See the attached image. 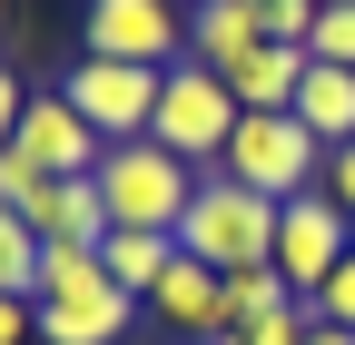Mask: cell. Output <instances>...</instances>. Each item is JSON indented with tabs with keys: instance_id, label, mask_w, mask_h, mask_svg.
<instances>
[{
	"instance_id": "obj_1",
	"label": "cell",
	"mask_w": 355,
	"mask_h": 345,
	"mask_svg": "<svg viewBox=\"0 0 355 345\" xmlns=\"http://www.w3.org/2000/svg\"><path fill=\"white\" fill-rule=\"evenodd\" d=\"M30 326H40V345H119L139 326V296L99 267V247H40Z\"/></svg>"
},
{
	"instance_id": "obj_2",
	"label": "cell",
	"mask_w": 355,
	"mask_h": 345,
	"mask_svg": "<svg viewBox=\"0 0 355 345\" xmlns=\"http://www.w3.org/2000/svg\"><path fill=\"white\" fill-rule=\"evenodd\" d=\"M178 247H188L198 267H217V276L277 267V197H257V188L227 178V168H207L198 197H188V218H178Z\"/></svg>"
},
{
	"instance_id": "obj_3",
	"label": "cell",
	"mask_w": 355,
	"mask_h": 345,
	"mask_svg": "<svg viewBox=\"0 0 355 345\" xmlns=\"http://www.w3.org/2000/svg\"><path fill=\"white\" fill-rule=\"evenodd\" d=\"M198 178H207V168L168 158L158 139H119V148L99 158V207H109V227H148V237H178V218H188Z\"/></svg>"
},
{
	"instance_id": "obj_4",
	"label": "cell",
	"mask_w": 355,
	"mask_h": 345,
	"mask_svg": "<svg viewBox=\"0 0 355 345\" xmlns=\"http://www.w3.org/2000/svg\"><path fill=\"white\" fill-rule=\"evenodd\" d=\"M237 99H227V79L217 69H198V60H178L168 79H158V118H148V139L168 148V158H188V168H217L227 158V139H237Z\"/></svg>"
},
{
	"instance_id": "obj_5",
	"label": "cell",
	"mask_w": 355,
	"mask_h": 345,
	"mask_svg": "<svg viewBox=\"0 0 355 345\" xmlns=\"http://www.w3.org/2000/svg\"><path fill=\"white\" fill-rule=\"evenodd\" d=\"M227 168L237 188H257V197H306L326 178V148L306 139V118L296 109H266V118H237V139H227Z\"/></svg>"
},
{
	"instance_id": "obj_6",
	"label": "cell",
	"mask_w": 355,
	"mask_h": 345,
	"mask_svg": "<svg viewBox=\"0 0 355 345\" xmlns=\"http://www.w3.org/2000/svg\"><path fill=\"white\" fill-rule=\"evenodd\" d=\"M89 60H128V69H178L188 60V0H89Z\"/></svg>"
},
{
	"instance_id": "obj_7",
	"label": "cell",
	"mask_w": 355,
	"mask_h": 345,
	"mask_svg": "<svg viewBox=\"0 0 355 345\" xmlns=\"http://www.w3.org/2000/svg\"><path fill=\"white\" fill-rule=\"evenodd\" d=\"M158 79H168V69H128V60H89V50H79V60L60 69V99L119 148V139H148V118H158Z\"/></svg>"
},
{
	"instance_id": "obj_8",
	"label": "cell",
	"mask_w": 355,
	"mask_h": 345,
	"mask_svg": "<svg viewBox=\"0 0 355 345\" xmlns=\"http://www.w3.org/2000/svg\"><path fill=\"white\" fill-rule=\"evenodd\" d=\"M355 256V218L326 197V188H306V197H277V276L296 296H316L336 267Z\"/></svg>"
},
{
	"instance_id": "obj_9",
	"label": "cell",
	"mask_w": 355,
	"mask_h": 345,
	"mask_svg": "<svg viewBox=\"0 0 355 345\" xmlns=\"http://www.w3.org/2000/svg\"><path fill=\"white\" fill-rule=\"evenodd\" d=\"M10 148L40 168V178H99V158H109V139H99L60 89H40V99L20 109V139H10Z\"/></svg>"
},
{
	"instance_id": "obj_10",
	"label": "cell",
	"mask_w": 355,
	"mask_h": 345,
	"mask_svg": "<svg viewBox=\"0 0 355 345\" xmlns=\"http://www.w3.org/2000/svg\"><path fill=\"white\" fill-rule=\"evenodd\" d=\"M148 316L178 335V345H207V335H227V276L217 267H198L188 247L168 256V276L148 286Z\"/></svg>"
},
{
	"instance_id": "obj_11",
	"label": "cell",
	"mask_w": 355,
	"mask_h": 345,
	"mask_svg": "<svg viewBox=\"0 0 355 345\" xmlns=\"http://www.w3.org/2000/svg\"><path fill=\"white\" fill-rule=\"evenodd\" d=\"M217 79H227V99H237L247 118H266V109H296L306 50H296V39H257V50H247V60H227Z\"/></svg>"
},
{
	"instance_id": "obj_12",
	"label": "cell",
	"mask_w": 355,
	"mask_h": 345,
	"mask_svg": "<svg viewBox=\"0 0 355 345\" xmlns=\"http://www.w3.org/2000/svg\"><path fill=\"white\" fill-rule=\"evenodd\" d=\"M30 237H40V247H99V237H109L99 178H50V188L30 197Z\"/></svg>"
},
{
	"instance_id": "obj_13",
	"label": "cell",
	"mask_w": 355,
	"mask_h": 345,
	"mask_svg": "<svg viewBox=\"0 0 355 345\" xmlns=\"http://www.w3.org/2000/svg\"><path fill=\"white\" fill-rule=\"evenodd\" d=\"M257 39H266L257 0H198V10H188V60H198V69H227V60H247Z\"/></svg>"
},
{
	"instance_id": "obj_14",
	"label": "cell",
	"mask_w": 355,
	"mask_h": 345,
	"mask_svg": "<svg viewBox=\"0 0 355 345\" xmlns=\"http://www.w3.org/2000/svg\"><path fill=\"white\" fill-rule=\"evenodd\" d=\"M296 118H306V139H316V148H345V139H355V69L306 60V79H296Z\"/></svg>"
},
{
	"instance_id": "obj_15",
	"label": "cell",
	"mask_w": 355,
	"mask_h": 345,
	"mask_svg": "<svg viewBox=\"0 0 355 345\" xmlns=\"http://www.w3.org/2000/svg\"><path fill=\"white\" fill-rule=\"evenodd\" d=\"M168 256H178V237H148V227H109V237H99V267L139 296V306H148V286L168 276Z\"/></svg>"
},
{
	"instance_id": "obj_16",
	"label": "cell",
	"mask_w": 355,
	"mask_h": 345,
	"mask_svg": "<svg viewBox=\"0 0 355 345\" xmlns=\"http://www.w3.org/2000/svg\"><path fill=\"white\" fill-rule=\"evenodd\" d=\"M306 306V296L277 276V267H257V276H227V335L237 326H266V316H296Z\"/></svg>"
},
{
	"instance_id": "obj_17",
	"label": "cell",
	"mask_w": 355,
	"mask_h": 345,
	"mask_svg": "<svg viewBox=\"0 0 355 345\" xmlns=\"http://www.w3.org/2000/svg\"><path fill=\"white\" fill-rule=\"evenodd\" d=\"M0 296H40V237L10 207H0Z\"/></svg>"
},
{
	"instance_id": "obj_18",
	"label": "cell",
	"mask_w": 355,
	"mask_h": 345,
	"mask_svg": "<svg viewBox=\"0 0 355 345\" xmlns=\"http://www.w3.org/2000/svg\"><path fill=\"white\" fill-rule=\"evenodd\" d=\"M306 60L355 69V0H345V10H316V30H306Z\"/></svg>"
},
{
	"instance_id": "obj_19",
	"label": "cell",
	"mask_w": 355,
	"mask_h": 345,
	"mask_svg": "<svg viewBox=\"0 0 355 345\" xmlns=\"http://www.w3.org/2000/svg\"><path fill=\"white\" fill-rule=\"evenodd\" d=\"M306 316H316V326H345V335H355V256H345V267H336L316 296H306Z\"/></svg>"
},
{
	"instance_id": "obj_20",
	"label": "cell",
	"mask_w": 355,
	"mask_h": 345,
	"mask_svg": "<svg viewBox=\"0 0 355 345\" xmlns=\"http://www.w3.org/2000/svg\"><path fill=\"white\" fill-rule=\"evenodd\" d=\"M40 188H50V178H40L20 148H0V207H10V218H30V197H40Z\"/></svg>"
},
{
	"instance_id": "obj_21",
	"label": "cell",
	"mask_w": 355,
	"mask_h": 345,
	"mask_svg": "<svg viewBox=\"0 0 355 345\" xmlns=\"http://www.w3.org/2000/svg\"><path fill=\"white\" fill-rule=\"evenodd\" d=\"M257 20H266V39H296V50H306V30H316V0H257Z\"/></svg>"
},
{
	"instance_id": "obj_22",
	"label": "cell",
	"mask_w": 355,
	"mask_h": 345,
	"mask_svg": "<svg viewBox=\"0 0 355 345\" xmlns=\"http://www.w3.org/2000/svg\"><path fill=\"white\" fill-rule=\"evenodd\" d=\"M306 335H316V316L296 306V316H266V326H237L227 345H306Z\"/></svg>"
},
{
	"instance_id": "obj_23",
	"label": "cell",
	"mask_w": 355,
	"mask_h": 345,
	"mask_svg": "<svg viewBox=\"0 0 355 345\" xmlns=\"http://www.w3.org/2000/svg\"><path fill=\"white\" fill-rule=\"evenodd\" d=\"M316 188H326L345 218H355V139H345V148H326V178H316Z\"/></svg>"
},
{
	"instance_id": "obj_24",
	"label": "cell",
	"mask_w": 355,
	"mask_h": 345,
	"mask_svg": "<svg viewBox=\"0 0 355 345\" xmlns=\"http://www.w3.org/2000/svg\"><path fill=\"white\" fill-rule=\"evenodd\" d=\"M20 109H30V89H20V79H10V60H0V148H10V139H20Z\"/></svg>"
},
{
	"instance_id": "obj_25",
	"label": "cell",
	"mask_w": 355,
	"mask_h": 345,
	"mask_svg": "<svg viewBox=\"0 0 355 345\" xmlns=\"http://www.w3.org/2000/svg\"><path fill=\"white\" fill-rule=\"evenodd\" d=\"M40 326H30V296H0V345H30Z\"/></svg>"
},
{
	"instance_id": "obj_26",
	"label": "cell",
	"mask_w": 355,
	"mask_h": 345,
	"mask_svg": "<svg viewBox=\"0 0 355 345\" xmlns=\"http://www.w3.org/2000/svg\"><path fill=\"white\" fill-rule=\"evenodd\" d=\"M306 345H355V335H345V326H316V335H306Z\"/></svg>"
},
{
	"instance_id": "obj_27",
	"label": "cell",
	"mask_w": 355,
	"mask_h": 345,
	"mask_svg": "<svg viewBox=\"0 0 355 345\" xmlns=\"http://www.w3.org/2000/svg\"><path fill=\"white\" fill-rule=\"evenodd\" d=\"M0 39H10V0H0Z\"/></svg>"
},
{
	"instance_id": "obj_28",
	"label": "cell",
	"mask_w": 355,
	"mask_h": 345,
	"mask_svg": "<svg viewBox=\"0 0 355 345\" xmlns=\"http://www.w3.org/2000/svg\"><path fill=\"white\" fill-rule=\"evenodd\" d=\"M316 10H345V0H316Z\"/></svg>"
},
{
	"instance_id": "obj_29",
	"label": "cell",
	"mask_w": 355,
	"mask_h": 345,
	"mask_svg": "<svg viewBox=\"0 0 355 345\" xmlns=\"http://www.w3.org/2000/svg\"><path fill=\"white\" fill-rule=\"evenodd\" d=\"M188 10H198V0H188Z\"/></svg>"
}]
</instances>
